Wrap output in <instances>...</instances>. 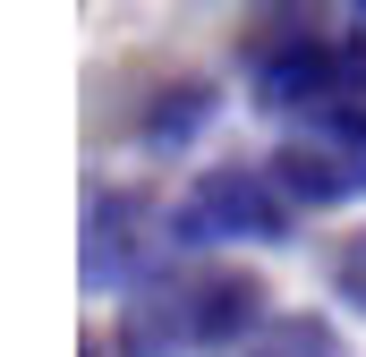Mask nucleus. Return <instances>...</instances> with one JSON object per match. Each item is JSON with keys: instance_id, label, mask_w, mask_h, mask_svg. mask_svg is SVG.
Listing matches in <instances>:
<instances>
[{"instance_id": "2", "label": "nucleus", "mask_w": 366, "mask_h": 357, "mask_svg": "<svg viewBox=\"0 0 366 357\" xmlns=\"http://www.w3.org/2000/svg\"><path fill=\"white\" fill-rule=\"evenodd\" d=\"M239 77L256 94V111H273V119L341 111V102H366V34H332L315 17H273L247 34Z\"/></svg>"}, {"instance_id": "8", "label": "nucleus", "mask_w": 366, "mask_h": 357, "mask_svg": "<svg viewBox=\"0 0 366 357\" xmlns=\"http://www.w3.org/2000/svg\"><path fill=\"white\" fill-rule=\"evenodd\" d=\"M332 298H341L350 315H366V230L332 247Z\"/></svg>"}, {"instance_id": "3", "label": "nucleus", "mask_w": 366, "mask_h": 357, "mask_svg": "<svg viewBox=\"0 0 366 357\" xmlns=\"http://www.w3.org/2000/svg\"><path fill=\"white\" fill-rule=\"evenodd\" d=\"M290 187L273 178V162H222V171H196L187 196L171 204V238L187 256H213V247H281L290 238Z\"/></svg>"}, {"instance_id": "7", "label": "nucleus", "mask_w": 366, "mask_h": 357, "mask_svg": "<svg viewBox=\"0 0 366 357\" xmlns=\"http://www.w3.org/2000/svg\"><path fill=\"white\" fill-rule=\"evenodd\" d=\"M247 357H350V341H341L324 315H273V323L247 341Z\"/></svg>"}, {"instance_id": "4", "label": "nucleus", "mask_w": 366, "mask_h": 357, "mask_svg": "<svg viewBox=\"0 0 366 357\" xmlns=\"http://www.w3.org/2000/svg\"><path fill=\"white\" fill-rule=\"evenodd\" d=\"M273 178L290 187V204H307V213L358 204L366 196V102L290 119V136L273 145Z\"/></svg>"}, {"instance_id": "6", "label": "nucleus", "mask_w": 366, "mask_h": 357, "mask_svg": "<svg viewBox=\"0 0 366 357\" xmlns=\"http://www.w3.org/2000/svg\"><path fill=\"white\" fill-rule=\"evenodd\" d=\"M204 119H213V86H171V94H154V102L137 111V136L162 154V145H187Z\"/></svg>"}, {"instance_id": "9", "label": "nucleus", "mask_w": 366, "mask_h": 357, "mask_svg": "<svg viewBox=\"0 0 366 357\" xmlns=\"http://www.w3.org/2000/svg\"><path fill=\"white\" fill-rule=\"evenodd\" d=\"M341 9H350V17H358V26H366V0H341Z\"/></svg>"}, {"instance_id": "10", "label": "nucleus", "mask_w": 366, "mask_h": 357, "mask_svg": "<svg viewBox=\"0 0 366 357\" xmlns=\"http://www.w3.org/2000/svg\"><path fill=\"white\" fill-rule=\"evenodd\" d=\"M86 357H111V349H102V341H94V349H86Z\"/></svg>"}, {"instance_id": "5", "label": "nucleus", "mask_w": 366, "mask_h": 357, "mask_svg": "<svg viewBox=\"0 0 366 357\" xmlns=\"http://www.w3.org/2000/svg\"><path fill=\"white\" fill-rule=\"evenodd\" d=\"M154 230H171V221L154 213V196H137V187H94V204H86V289L128 298V289L154 272Z\"/></svg>"}, {"instance_id": "1", "label": "nucleus", "mask_w": 366, "mask_h": 357, "mask_svg": "<svg viewBox=\"0 0 366 357\" xmlns=\"http://www.w3.org/2000/svg\"><path fill=\"white\" fill-rule=\"evenodd\" d=\"M264 332V281L239 264L145 272L119 298V357H204Z\"/></svg>"}]
</instances>
